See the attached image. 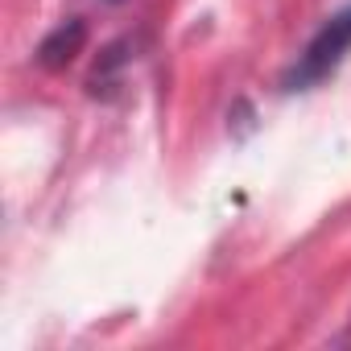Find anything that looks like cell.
<instances>
[{"instance_id": "obj_3", "label": "cell", "mask_w": 351, "mask_h": 351, "mask_svg": "<svg viewBox=\"0 0 351 351\" xmlns=\"http://www.w3.org/2000/svg\"><path fill=\"white\" fill-rule=\"evenodd\" d=\"M112 5H116V0H112Z\"/></svg>"}, {"instance_id": "obj_1", "label": "cell", "mask_w": 351, "mask_h": 351, "mask_svg": "<svg viewBox=\"0 0 351 351\" xmlns=\"http://www.w3.org/2000/svg\"><path fill=\"white\" fill-rule=\"evenodd\" d=\"M347 50H351V5H343L339 13H330L318 25V34L306 42V50L298 54V62L285 71L281 87L285 91H306V87L322 83L330 71H339V62L347 58Z\"/></svg>"}, {"instance_id": "obj_2", "label": "cell", "mask_w": 351, "mask_h": 351, "mask_svg": "<svg viewBox=\"0 0 351 351\" xmlns=\"http://www.w3.org/2000/svg\"><path fill=\"white\" fill-rule=\"evenodd\" d=\"M83 42H87V25H83V17H66L58 29H50V34L42 38V46H38V62H42L46 71H58V66L75 62V54L83 50Z\"/></svg>"}]
</instances>
